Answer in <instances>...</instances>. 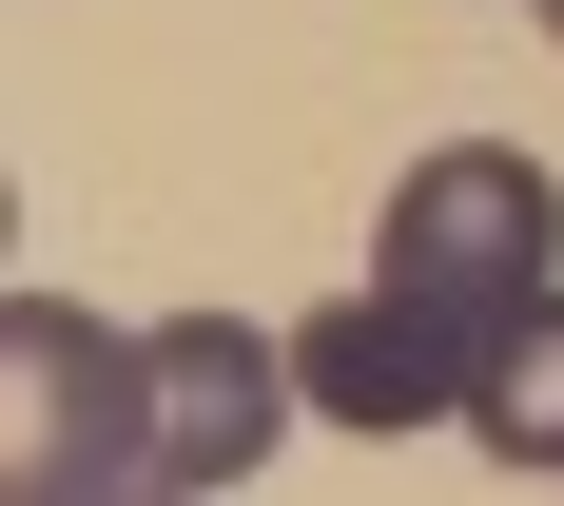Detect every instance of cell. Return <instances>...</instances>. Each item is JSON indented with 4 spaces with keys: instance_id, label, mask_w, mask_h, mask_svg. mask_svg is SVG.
<instances>
[{
    "instance_id": "obj_3",
    "label": "cell",
    "mask_w": 564,
    "mask_h": 506,
    "mask_svg": "<svg viewBox=\"0 0 564 506\" xmlns=\"http://www.w3.org/2000/svg\"><path fill=\"white\" fill-rule=\"evenodd\" d=\"M292 332H253V312H175L156 332V487H253V467H273V429H292Z\"/></svg>"
},
{
    "instance_id": "obj_1",
    "label": "cell",
    "mask_w": 564,
    "mask_h": 506,
    "mask_svg": "<svg viewBox=\"0 0 564 506\" xmlns=\"http://www.w3.org/2000/svg\"><path fill=\"white\" fill-rule=\"evenodd\" d=\"M370 292H390L448 370H487V351L564 292V175H545V157H507V137L409 157V175H390V254H370Z\"/></svg>"
},
{
    "instance_id": "obj_5",
    "label": "cell",
    "mask_w": 564,
    "mask_h": 506,
    "mask_svg": "<svg viewBox=\"0 0 564 506\" xmlns=\"http://www.w3.org/2000/svg\"><path fill=\"white\" fill-rule=\"evenodd\" d=\"M467 449L487 467H525V487H564V292L525 312L487 370H467Z\"/></svg>"
},
{
    "instance_id": "obj_7",
    "label": "cell",
    "mask_w": 564,
    "mask_h": 506,
    "mask_svg": "<svg viewBox=\"0 0 564 506\" xmlns=\"http://www.w3.org/2000/svg\"><path fill=\"white\" fill-rule=\"evenodd\" d=\"M545 20H564V0H545Z\"/></svg>"
},
{
    "instance_id": "obj_4",
    "label": "cell",
    "mask_w": 564,
    "mask_h": 506,
    "mask_svg": "<svg viewBox=\"0 0 564 506\" xmlns=\"http://www.w3.org/2000/svg\"><path fill=\"white\" fill-rule=\"evenodd\" d=\"M292 390L332 409V429H370V449H390V429H467V370L409 332L390 292H332V312L292 332Z\"/></svg>"
},
{
    "instance_id": "obj_2",
    "label": "cell",
    "mask_w": 564,
    "mask_h": 506,
    "mask_svg": "<svg viewBox=\"0 0 564 506\" xmlns=\"http://www.w3.org/2000/svg\"><path fill=\"white\" fill-rule=\"evenodd\" d=\"M117 487H156V332L20 292L0 312V506H117Z\"/></svg>"
},
{
    "instance_id": "obj_6",
    "label": "cell",
    "mask_w": 564,
    "mask_h": 506,
    "mask_svg": "<svg viewBox=\"0 0 564 506\" xmlns=\"http://www.w3.org/2000/svg\"><path fill=\"white\" fill-rule=\"evenodd\" d=\"M117 506H195V487H117Z\"/></svg>"
}]
</instances>
